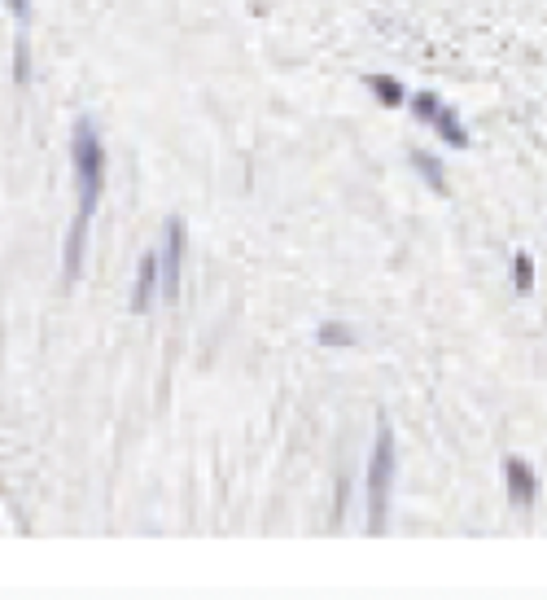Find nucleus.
<instances>
[{
    "label": "nucleus",
    "instance_id": "nucleus-7",
    "mask_svg": "<svg viewBox=\"0 0 547 600\" xmlns=\"http://www.w3.org/2000/svg\"><path fill=\"white\" fill-rule=\"evenodd\" d=\"M412 167L421 172V180L438 193V198H451V184H447V167L434 158V153H425V150H412Z\"/></svg>",
    "mask_w": 547,
    "mask_h": 600
},
{
    "label": "nucleus",
    "instance_id": "nucleus-11",
    "mask_svg": "<svg viewBox=\"0 0 547 600\" xmlns=\"http://www.w3.org/2000/svg\"><path fill=\"white\" fill-rule=\"evenodd\" d=\"M320 342L324 347H355V333L347 325H320Z\"/></svg>",
    "mask_w": 547,
    "mask_h": 600
},
{
    "label": "nucleus",
    "instance_id": "nucleus-5",
    "mask_svg": "<svg viewBox=\"0 0 547 600\" xmlns=\"http://www.w3.org/2000/svg\"><path fill=\"white\" fill-rule=\"evenodd\" d=\"M158 299H162V259L145 251L136 263V280H132V316H150Z\"/></svg>",
    "mask_w": 547,
    "mask_h": 600
},
{
    "label": "nucleus",
    "instance_id": "nucleus-2",
    "mask_svg": "<svg viewBox=\"0 0 547 600\" xmlns=\"http://www.w3.org/2000/svg\"><path fill=\"white\" fill-rule=\"evenodd\" d=\"M395 474H398L395 429H390V421H376V438H373V451H368V469H364V504H368V530L373 535H386Z\"/></svg>",
    "mask_w": 547,
    "mask_h": 600
},
{
    "label": "nucleus",
    "instance_id": "nucleus-10",
    "mask_svg": "<svg viewBox=\"0 0 547 600\" xmlns=\"http://www.w3.org/2000/svg\"><path fill=\"white\" fill-rule=\"evenodd\" d=\"M513 285H517V294H530L534 290V263H530L525 251L513 254Z\"/></svg>",
    "mask_w": 547,
    "mask_h": 600
},
{
    "label": "nucleus",
    "instance_id": "nucleus-9",
    "mask_svg": "<svg viewBox=\"0 0 547 600\" xmlns=\"http://www.w3.org/2000/svg\"><path fill=\"white\" fill-rule=\"evenodd\" d=\"M14 84L18 88L31 84V44H26V31L18 35V44H14Z\"/></svg>",
    "mask_w": 547,
    "mask_h": 600
},
{
    "label": "nucleus",
    "instance_id": "nucleus-1",
    "mask_svg": "<svg viewBox=\"0 0 547 600\" xmlns=\"http://www.w3.org/2000/svg\"><path fill=\"white\" fill-rule=\"evenodd\" d=\"M105 141H101V127L93 119H79L75 132H71V172H75V220H71V232H66V251H62V276L66 285H75L79 272H83V251H88V232H93V220L101 211V198H105Z\"/></svg>",
    "mask_w": 547,
    "mask_h": 600
},
{
    "label": "nucleus",
    "instance_id": "nucleus-8",
    "mask_svg": "<svg viewBox=\"0 0 547 600\" xmlns=\"http://www.w3.org/2000/svg\"><path fill=\"white\" fill-rule=\"evenodd\" d=\"M368 93H373L381 105H390V110H395V105H407V97H412L395 75H368Z\"/></svg>",
    "mask_w": 547,
    "mask_h": 600
},
{
    "label": "nucleus",
    "instance_id": "nucleus-6",
    "mask_svg": "<svg viewBox=\"0 0 547 600\" xmlns=\"http://www.w3.org/2000/svg\"><path fill=\"white\" fill-rule=\"evenodd\" d=\"M503 487H508V504L517 513H530L539 504V474L525 465L522 456H508L503 460Z\"/></svg>",
    "mask_w": 547,
    "mask_h": 600
},
{
    "label": "nucleus",
    "instance_id": "nucleus-12",
    "mask_svg": "<svg viewBox=\"0 0 547 600\" xmlns=\"http://www.w3.org/2000/svg\"><path fill=\"white\" fill-rule=\"evenodd\" d=\"M5 9L18 18V26H26L31 23V0H5Z\"/></svg>",
    "mask_w": 547,
    "mask_h": 600
},
{
    "label": "nucleus",
    "instance_id": "nucleus-4",
    "mask_svg": "<svg viewBox=\"0 0 547 600\" xmlns=\"http://www.w3.org/2000/svg\"><path fill=\"white\" fill-rule=\"evenodd\" d=\"M184 220L180 215H167L162 224V302H175L180 299V276H184Z\"/></svg>",
    "mask_w": 547,
    "mask_h": 600
},
{
    "label": "nucleus",
    "instance_id": "nucleus-3",
    "mask_svg": "<svg viewBox=\"0 0 547 600\" xmlns=\"http://www.w3.org/2000/svg\"><path fill=\"white\" fill-rule=\"evenodd\" d=\"M407 110H412L421 123L434 127L451 150H469V127L460 123V110H455L451 101H443L438 93H412V97H407Z\"/></svg>",
    "mask_w": 547,
    "mask_h": 600
}]
</instances>
